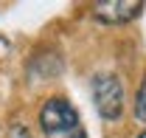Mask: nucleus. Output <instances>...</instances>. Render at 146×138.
I'll list each match as a JSON object with an SVG mask.
<instances>
[{
  "mask_svg": "<svg viewBox=\"0 0 146 138\" xmlns=\"http://www.w3.org/2000/svg\"><path fill=\"white\" fill-rule=\"evenodd\" d=\"M93 102L104 121H115L124 110V87L115 73H98L93 79Z\"/></svg>",
  "mask_w": 146,
  "mask_h": 138,
  "instance_id": "obj_1",
  "label": "nucleus"
},
{
  "mask_svg": "<svg viewBox=\"0 0 146 138\" xmlns=\"http://www.w3.org/2000/svg\"><path fill=\"white\" fill-rule=\"evenodd\" d=\"M39 127L42 133L56 135V133H76L79 130V113L76 107L65 99H48L45 107L39 110Z\"/></svg>",
  "mask_w": 146,
  "mask_h": 138,
  "instance_id": "obj_2",
  "label": "nucleus"
},
{
  "mask_svg": "<svg viewBox=\"0 0 146 138\" xmlns=\"http://www.w3.org/2000/svg\"><path fill=\"white\" fill-rule=\"evenodd\" d=\"M143 3L141 0H104V3H96L93 6V14L101 23L110 25H118V23H129L141 14Z\"/></svg>",
  "mask_w": 146,
  "mask_h": 138,
  "instance_id": "obj_3",
  "label": "nucleus"
},
{
  "mask_svg": "<svg viewBox=\"0 0 146 138\" xmlns=\"http://www.w3.org/2000/svg\"><path fill=\"white\" fill-rule=\"evenodd\" d=\"M135 116L141 121H146V76L141 82V90H138V99H135Z\"/></svg>",
  "mask_w": 146,
  "mask_h": 138,
  "instance_id": "obj_4",
  "label": "nucleus"
},
{
  "mask_svg": "<svg viewBox=\"0 0 146 138\" xmlns=\"http://www.w3.org/2000/svg\"><path fill=\"white\" fill-rule=\"evenodd\" d=\"M138 138H146V133H141V135H138Z\"/></svg>",
  "mask_w": 146,
  "mask_h": 138,
  "instance_id": "obj_5",
  "label": "nucleus"
}]
</instances>
